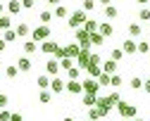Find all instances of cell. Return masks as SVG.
Wrapping results in <instances>:
<instances>
[{"label": "cell", "instance_id": "cell-53", "mask_svg": "<svg viewBox=\"0 0 150 121\" xmlns=\"http://www.w3.org/2000/svg\"><path fill=\"white\" fill-rule=\"evenodd\" d=\"M136 3H138V5H143V7H145V3H150V0H136Z\"/></svg>", "mask_w": 150, "mask_h": 121}, {"label": "cell", "instance_id": "cell-5", "mask_svg": "<svg viewBox=\"0 0 150 121\" xmlns=\"http://www.w3.org/2000/svg\"><path fill=\"white\" fill-rule=\"evenodd\" d=\"M74 36H76V40H79L81 50H91V48H93V45H91V36H88L83 29H76V31H74Z\"/></svg>", "mask_w": 150, "mask_h": 121}, {"label": "cell", "instance_id": "cell-8", "mask_svg": "<svg viewBox=\"0 0 150 121\" xmlns=\"http://www.w3.org/2000/svg\"><path fill=\"white\" fill-rule=\"evenodd\" d=\"M64 86H67V81H62L60 76L50 78V93H52V95H60V93H64Z\"/></svg>", "mask_w": 150, "mask_h": 121}, {"label": "cell", "instance_id": "cell-29", "mask_svg": "<svg viewBox=\"0 0 150 121\" xmlns=\"http://www.w3.org/2000/svg\"><path fill=\"white\" fill-rule=\"evenodd\" d=\"M141 33H143L141 24H129V38H138Z\"/></svg>", "mask_w": 150, "mask_h": 121}, {"label": "cell", "instance_id": "cell-25", "mask_svg": "<svg viewBox=\"0 0 150 121\" xmlns=\"http://www.w3.org/2000/svg\"><path fill=\"white\" fill-rule=\"evenodd\" d=\"M86 74H88L91 78H98V76L103 74V69H100L98 64H88V67H86Z\"/></svg>", "mask_w": 150, "mask_h": 121}, {"label": "cell", "instance_id": "cell-1", "mask_svg": "<svg viewBox=\"0 0 150 121\" xmlns=\"http://www.w3.org/2000/svg\"><path fill=\"white\" fill-rule=\"evenodd\" d=\"M86 19H88V14L83 12V10H76V12H71L69 17H67V26L69 29H83V24H86Z\"/></svg>", "mask_w": 150, "mask_h": 121}, {"label": "cell", "instance_id": "cell-13", "mask_svg": "<svg viewBox=\"0 0 150 121\" xmlns=\"http://www.w3.org/2000/svg\"><path fill=\"white\" fill-rule=\"evenodd\" d=\"M5 7H7V14L12 17V14H19L24 7H22V0H7L5 3Z\"/></svg>", "mask_w": 150, "mask_h": 121}, {"label": "cell", "instance_id": "cell-18", "mask_svg": "<svg viewBox=\"0 0 150 121\" xmlns=\"http://www.w3.org/2000/svg\"><path fill=\"white\" fill-rule=\"evenodd\" d=\"M100 69H103V74H110L112 76V74H117V62H115V59H107V62H103Z\"/></svg>", "mask_w": 150, "mask_h": 121}, {"label": "cell", "instance_id": "cell-34", "mask_svg": "<svg viewBox=\"0 0 150 121\" xmlns=\"http://www.w3.org/2000/svg\"><path fill=\"white\" fill-rule=\"evenodd\" d=\"M91 45H96V48L105 45V38H103L100 33H93V36H91Z\"/></svg>", "mask_w": 150, "mask_h": 121}, {"label": "cell", "instance_id": "cell-4", "mask_svg": "<svg viewBox=\"0 0 150 121\" xmlns=\"http://www.w3.org/2000/svg\"><path fill=\"white\" fill-rule=\"evenodd\" d=\"M81 83H83V93L86 95H98V90H100V83H98V78H83L81 81Z\"/></svg>", "mask_w": 150, "mask_h": 121}, {"label": "cell", "instance_id": "cell-47", "mask_svg": "<svg viewBox=\"0 0 150 121\" xmlns=\"http://www.w3.org/2000/svg\"><path fill=\"white\" fill-rule=\"evenodd\" d=\"M10 121H24V116H22L19 112H12V116H10Z\"/></svg>", "mask_w": 150, "mask_h": 121}, {"label": "cell", "instance_id": "cell-31", "mask_svg": "<svg viewBox=\"0 0 150 121\" xmlns=\"http://www.w3.org/2000/svg\"><path fill=\"white\" fill-rule=\"evenodd\" d=\"M79 76H81V69L79 67H71L67 71V81H79Z\"/></svg>", "mask_w": 150, "mask_h": 121}, {"label": "cell", "instance_id": "cell-50", "mask_svg": "<svg viewBox=\"0 0 150 121\" xmlns=\"http://www.w3.org/2000/svg\"><path fill=\"white\" fill-rule=\"evenodd\" d=\"M48 5H55V7H57V5H62V0H48Z\"/></svg>", "mask_w": 150, "mask_h": 121}, {"label": "cell", "instance_id": "cell-55", "mask_svg": "<svg viewBox=\"0 0 150 121\" xmlns=\"http://www.w3.org/2000/svg\"><path fill=\"white\" fill-rule=\"evenodd\" d=\"M131 121H143V119H131Z\"/></svg>", "mask_w": 150, "mask_h": 121}, {"label": "cell", "instance_id": "cell-23", "mask_svg": "<svg viewBox=\"0 0 150 121\" xmlns=\"http://www.w3.org/2000/svg\"><path fill=\"white\" fill-rule=\"evenodd\" d=\"M12 29V17L10 14H0V31H7Z\"/></svg>", "mask_w": 150, "mask_h": 121}, {"label": "cell", "instance_id": "cell-7", "mask_svg": "<svg viewBox=\"0 0 150 121\" xmlns=\"http://www.w3.org/2000/svg\"><path fill=\"white\" fill-rule=\"evenodd\" d=\"M62 48H64V57H69V59L76 62V57L81 55V45L79 43H69V45H62Z\"/></svg>", "mask_w": 150, "mask_h": 121}, {"label": "cell", "instance_id": "cell-22", "mask_svg": "<svg viewBox=\"0 0 150 121\" xmlns=\"http://www.w3.org/2000/svg\"><path fill=\"white\" fill-rule=\"evenodd\" d=\"M52 17H55V14H52L50 10H41V12H38V19H41V24H48V26H50Z\"/></svg>", "mask_w": 150, "mask_h": 121}, {"label": "cell", "instance_id": "cell-36", "mask_svg": "<svg viewBox=\"0 0 150 121\" xmlns=\"http://www.w3.org/2000/svg\"><path fill=\"white\" fill-rule=\"evenodd\" d=\"M17 74H19L17 64H10V67H5V76H7V78H17Z\"/></svg>", "mask_w": 150, "mask_h": 121}, {"label": "cell", "instance_id": "cell-27", "mask_svg": "<svg viewBox=\"0 0 150 121\" xmlns=\"http://www.w3.org/2000/svg\"><path fill=\"white\" fill-rule=\"evenodd\" d=\"M107 102H110V107H117V105L122 102V95H119L117 90H112V93L107 95Z\"/></svg>", "mask_w": 150, "mask_h": 121}, {"label": "cell", "instance_id": "cell-28", "mask_svg": "<svg viewBox=\"0 0 150 121\" xmlns=\"http://www.w3.org/2000/svg\"><path fill=\"white\" fill-rule=\"evenodd\" d=\"M110 59H115V62L119 64L122 59H124V50H122V48H112V52H110Z\"/></svg>", "mask_w": 150, "mask_h": 121}, {"label": "cell", "instance_id": "cell-26", "mask_svg": "<svg viewBox=\"0 0 150 121\" xmlns=\"http://www.w3.org/2000/svg\"><path fill=\"white\" fill-rule=\"evenodd\" d=\"M38 102H41V105H50V102H52V93H50V90H41V93H38Z\"/></svg>", "mask_w": 150, "mask_h": 121}, {"label": "cell", "instance_id": "cell-43", "mask_svg": "<svg viewBox=\"0 0 150 121\" xmlns=\"http://www.w3.org/2000/svg\"><path fill=\"white\" fill-rule=\"evenodd\" d=\"M131 88H143V78H138V76H134V78H131Z\"/></svg>", "mask_w": 150, "mask_h": 121}, {"label": "cell", "instance_id": "cell-20", "mask_svg": "<svg viewBox=\"0 0 150 121\" xmlns=\"http://www.w3.org/2000/svg\"><path fill=\"white\" fill-rule=\"evenodd\" d=\"M117 14H119V10H117L115 5H107V7H103V17H105V19H115Z\"/></svg>", "mask_w": 150, "mask_h": 121}, {"label": "cell", "instance_id": "cell-2", "mask_svg": "<svg viewBox=\"0 0 150 121\" xmlns=\"http://www.w3.org/2000/svg\"><path fill=\"white\" fill-rule=\"evenodd\" d=\"M50 26L48 24H41V26H36L33 31H31V40H33V43H43V40H48L50 38Z\"/></svg>", "mask_w": 150, "mask_h": 121}, {"label": "cell", "instance_id": "cell-21", "mask_svg": "<svg viewBox=\"0 0 150 121\" xmlns=\"http://www.w3.org/2000/svg\"><path fill=\"white\" fill-rule=\"evenodd\" d=\"M14 31H17V38H26V36L31 33L29 24H24V22H22V24H17V29H14Z\"/></svg>", "mask_w": 150, "mask_h": 121}, {"label": "cell", "instance_id": "cell-41", "mask_svg": "<svg viewBox=\"0 0 150 121\" xmlns=\"http://www.w3.org/2000/svg\"><path fill=\"white\" fill-rule=\"evenodd\" d=\"M91 64H98V67H103V59H100V55H98V52H91Z\"/></svg>", "mask_w": 150, "mask_h": 121}, {"label": "cell", "instance_id": "cell-39", "mask_svg": "<svg viewBox=\"0 0 150 121\" xmlns=\"http://www.w3.org/2000/svg\"><path fill=\"white\" fill-rule=\"evenodd\" d=\"M138 19L141 22H150V7H141L138 10Z\"/></svg>", "mask_w": 150, "mask_h": 121}, {"label": "cell", "instance_id": "cell-38", "mask_svg": "<svg viewBox=\"0 0 150 121\" xmlns=\"http://www.w3.org/2000/svg\"><path fill=\"white\" fill-rule=\"evenodd\" d=\"M88 119H91V121H98V119H103L100 109H98V107H91V109H88Z\"/></svg>", "mask_w": 150, "mask_h": 121}, {"label": "cell", "instance_id": "cell-19", "mask_svg": "<svg viewBox=\"0 0 150 121\" xmlns=\"http://www.w3.org/2000/svg\"><path fill=\"white\" fill-rule=\"evenodd\" d=\"M81 102H83V107H88V109H91V107H96L98 95H86V93H83V95H81Z\"/></svg>", "mask_w": 150, "mask_h": 121}, {"label": "cell", "instance_id": "cell-37", "mask_svg": "<svg viewBox=\"0 0 150 121\" xmlns=\"http://www.w3.org/2000/svg\"><path fill=\"white\" fill-rule=\"evenodd\" d=\"M81 10L88 14V12H93V10H96V0H83V3H81Z\"/></svg>", "mask_w": 150, "mask_h": 121}, {"label": "cell", "instance_id": "cell-12", "mask_svg": "<svg viewBox=\"0 0 150 121\" xmlns=\"http://www.w3.org/2000/svg\"><path fill=\"white\" fill-rule=\"evenodd\" d=\"M74 64H76L79 69H86L91 64V50H81V55L76 57V62H74Z\"/></svg>", "mask_w": 150, "mask_h": 121}, {"label": "cell", "instance_id": "cell-46", "mask_svg": "<svg viewBox=\"0 0 150 121\" xmlns=\"http://www.w3.org/2000/svg\"><path fill=\"white\" fill-rule=\"evenodd\" d=\"M10 116H12L10 109H0V121H10Z\"/></svg>", "mask_w": 150, "mask_h": 121}, {"label": "cell", "instance_id": "cell-40", "mask_svg": "<svg viewBox=\"0 0 150 121\" xmlns=\"http://www.w3.org/2000/svg\"><path fill=\"white\" fill-rule=\"evenodd\" d=\"M138 55H150V43L148 40H141L138 43Z\"/></svg>", "mask_w": 150, "mask_h": 121}, {"label": "cell", "instance_id": "cell-30", "mask_svg": "<svg viewBox=\"0 0 150 121\" xmlns=\"http://www.w3.org/2000/svg\"><path fill=\"white\" fill-rule=\"evenodd\" d=\"M55 17H57V19H67L69 17V10L64 7V5H57V7H55V12H52Z\"/></svg>", "mask_w": 150, "mask_h": 121}, {"label": "cell", "instance_id": "cell-42", "mask_svg": "<svg viewBox=\"0 0 150 121\" xmlns=\"http://www.w3.org/2000/svg\"><path fill=\"white\" fill-rule=\"evenodd\" d=\"M122 83H124V81H122V76H119V74H112V83H110V86H115V88H119Z\"/></svg>", "mask_w": 150, "mask_h": 121}, {"label": "cell", "instance_id": "cell-3", "mask_svg": "<svg viewBox=\"0 0 150 121\" xmlns=\"http://www.w3.org/2000/svg\"><path fill=\"white\" fill-rule=\"evenodd\" d=\"M117 112H119L124 119H136V107L131 105V102H126V100H122V102L117 105Z\"/></svg>", "mask_w": 150, "mask_h": 121}, {"label": "cell", "instance_id": "cell-52", "mask_svg": "<svg viewBox=\"0 0 150 121\" xmlns=\"http://www.w3.org/2000/svg\"><path fill=\"white\" fill-rule=\"evenodd\" d=\"M98 3H100L103 7H107V5H112V0H98Z\"/></svg>", "mask_w": 150, "mask_h": 121}, {"label": "cell", "instance_id": "cell-9", "mask_svg": "<svg viewBox=\"0 0 150 121\" xmlns=\"http://www.w3.org/2000/svg\"><path fill=\"white\" fill-rule=\"evenodd\" d=\"M64 90L69 95H83V83H81V81H67Z\"/></svg>", "mask_w": 150, "mask_h": 121}, {"label": "cell", "instance_id": "cell-6", "mask_svg": "<svg viewBox=\"0 0 150 121\" xmlns=\"http://www.w3.org/2000/svg\"><path fill=\"white\" fill-rule=\"evenodd\" d=\"M45 74L50 76V78H55L60 74V59H55V57H50L48 62H45Z\"/></svg>", "mask_w": 150, "mask_h": 121}, {"label": "cell", "instance_id": "cell-33", "mask_svg": "<svg viewBox=\"0 0 150 121\" xmlns=\"http://www.w3.org/2000/svg\"><path fill=\"white\" fill-rule=\"evenodd\" d=\"M98 83H100V88H107V86L112 83V76H110V74H100V76H98Z\"/></svg>", "mask_w": 150, "mask_h": 121}, {"label": "cell", "instance_id": "cell-35", "mask_svg": "<svg viewBox=\"0 0 150 121\" xmlns=\"http://www.w3.org/2000/svg\"><path fill=\"white\" fill-rule=\"evenodd\" d=\"M3 40H5V43H12V40H17V31H14V29H7V31L3 33Z\"/></svg>", "mask_w": 150, "mask_h": 121}, {"label": "cell", "instance_id": "cell-24", "mask_svg": "<svg viewBox=\"0 0 150 121\" xmlns=\"http://www.w3.org/2000/svg\"><path fill=\"white\" fill-rule=\"evenodd\" d=\"M22 50H24V55H33L36 50H38V43H33V40H26V43L22 45Z\"/></svg>", "mask_w": 150, "mask_h": 121}, {"label": "cell", "instance_id": "cell-49", "mask_svg": "<svg viewBox=\"0 0 150 121\" xmlns=\"http://www.w3.org/2000/svg\"><path fill=\"white\" fill-rule=\"evenodd\" d=\"M0 14H7V7H5V3L0 0Z\"/></svg>", "mask_w": 150, "mask_h": 121}, {"label": "cell", "instance_id": "cell-14", "mask_svg": "<svg viewBox=\"0 0 150 121\" xmlns=\"http://www.w3.org/2000/svg\"><path fill=\"white\" fill-rule=\"evenodd\" d=\"M98 29H100V22H98V19H86V24H83V31L88 33V36H93V33H98Z\"/></svg>", "mask_w": 150, "mask_h": 121}, {"label": "cell", "instance_id": "cell-17", "mask_svg": "<svg viewBox=\"0 0 150 121\" xmlns=\"http://www.w3.org/2000/svg\"><path fill=\"white\" fill-rule=\"evenodd\" d=\"M36 86H38L41 90H50V76H48V74L36 76Z\"/></svg>", "mask_w": 150, "mask_h": 121}, {"label": "cell", "instance_id": "cell-48", "mask_svg": "<svg viewBox=\"0 0 150 121\" xmlns=\"http://www.w3.org/2000/svg\"><path fill=\"white\" fill-rule=\"evenodd\" d=\"M143 90L150 95V78H145V81H143Z\"/></svg>", "mask_w": 150, "mask_h": 121}, {"label": "cell", "instance_id": "cell-45", "mask_svg": "<svg viewBox=\"0 0 150 121\" xmlns=\"http://www.w3.org/2000/svg\"><path fill=\"white\" fill-rule=\"evenodd\" d=\"M22 7L24 10H33L36 7V0H22Z\"/></svg>", "mask_w": 150, "mask_h": 121}, {"label": "cell", "instance_id": "cell-32", "mask_svg": "<svg viewBox=\"0 0 150 121\" xmlns=\"http://www.w3.org/2000/svg\"><path fill=\"white\" fill-rule=\"evenodd\" d=\"M71 67H76V64H74V59H69V57H62V59H60V69L69 71Z\"/></svg>", "mask_w": 150, "mask_h": 121}, {"label": "cell", "instance_id": "cell-15", "mask_svg": "<svg viewBox=\"0 0 150 121\" xmlns=\"http://www.w3.org/2000/svg\"><path fill=\"white\" fill-rule=\"evenodd\" d=\"M98 33L107 40V38H112V36H115V26H112L110 22H103V24H100V29H98Z\"/></svg>", "mask_w": 150, "mask_h": 121}, {"label": "cell", "instance_id": "cell-16", "mask_svg": "<svg viewBox=\"0 0 150 121\" xmlns=\"http://www.w3.org/2000/svg\"><path fill=\"white\" fill-rule=\"evenodd\" d=\"M17 69L26 74V71L33 69V64H31V59H29V57H19V59H17Z\"/></svg>", "mask_w": 150, "mask_h": 121}, {"label": "cell", "instance_id": "cell-51", "mask_svg": "<svg viewBox=\"0 0 150 121\" xmlns=\"http://www.w3.org/2000/svg\"><path fill=\"white\" fill-rule=\"evenodd\" d=\"M5 48H7V43H5L3 38H0V52H5Z\"/></svg>", "mask_w": 150, "mask_h": 121}, {"label": "cell", "instance_id": "cell-44", "mask_svg": "<svg viewBox=\"0 0 150 121\" xmlns=\"http://www.w3.org/2000/svg\"><path fill=\"white\" fill-rule=\"evenodd\" d=\"M7 102H10V97L5 93H0V109H7Z\"/></svg>", "mask_w": 150, "mask_h": 121}, {"label": "cell", "instance_id": "cell-54", "mask_svg": "<svg viewBox=\"0 0 150 121\" xmlns=\"http://www.w3.org/2000/svg\"><path fill=\"white\" fill-rule=\"evenodd\" d=\"M62 121H76V119H71V116H64V119H62Z\"/></svg>", "mask_w": 150, "mask_h": 121}, {"label": "cell", "instance_id": "cell-11", "mask_svg": "<svg viewBox=\"0 0 150 121\" xmlns=\"http://www.w3.org/2000/svg\"><path fill=\"white\" fill-rule=\"evenodd\" d=\"M122 50H124V55H136L138 52V43L134 38H126L124 43H122Z\"/></svg>", "mask_w": 150, "mask_h": 121}, {"label": "cell", "instance_id": "cell-10", "mask_svg": "<svg viewBox=\"0 0 150 121\" xmlns=\"http://www.w3.org/2000/svg\"><path fill=\"white\" fill-rule=\"evenodd\" d=\"M60 50V43H57V40H43V43H41V52H45V55H55V52H57Z\"/></svg>", "mask_w": 150, "mask_h": 121}]
</instances>
